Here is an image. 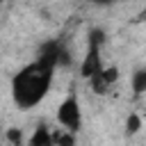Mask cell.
Wrapping results in <instances>:
<instances>
[{
  "label": "cell",
  "instance_id": "3",
  "mask_svg": "<svg viewBox=\"0 0 146 146\" xmlns=\"http://www.w3.org/2000/svg\"><path fill=\"white\" fill-rule=\"evenodd\" d=\"M57 123L64 130L73 132V135L82 128V110H80V100H78V96L73 91L59 103V107H57Z\"/></svg>",
  "mask_w": 146,
  "mask_h": 146
},
{
  "label": "cell",
  "instance_id": "4",
  "mask_svg": "<svg viewBox=\"0 0 146 146\" xmlns=\"http://www.w3.org/2000/svg\"><path fill=\"white\" fill-rule=\"evenodd\" d=\"M116 80H119V68H116V66H105V71H103L98 78L89 80V87H91L94 94L103 96V94H107V91L112 89V84H114Z\"/></svg>",
  "mask_w": 146,
  "mask_h": 146
},
{
  "label": "cell",
  "instance_id": "7",
  "mask_svg": "<svg viewBox=\"0 0 146 146\" xmlns=\"http://www.w3.org/2000/svg\"><path fill=\"white\" fill-rule=\"evenodd\" d=\"M52 139L57 146H75V135L64 130V128H55L52 130Z\"/></svg>",
  "mask_w": 146,
  "mask_h": 146
},
{
  "label": "cell",
  "instance_id": "1",
  "mask_svg": "<svg viewBox=\"0 0 146 146\" xmlns=\"http://www.w3.org/2000/svg\"><path fill=\"white\" fill-rule=\"evenodd\" d=\"M57 66L50 62L36 57L34 62L25 64L14 78H11V98L21 110H32L36 107L50 91L52 78H55Z\"/></svg>",
  "mask_w": 146,
  "mask_h": 146
},
{
  "label": "cell",
  "instance_id": "10",
  "mask_svg": "<svg viewBox=\"0 0 146 146\" xmlns=\"http://www.w3.org/2000/svg\"><path fill=\"white\" fill-rule=\"evenodd\" d=\"M135 21H146V7H144V9H141L137 16H135Z\"/></svg>",
  "mask_w": 146,
  "mask_h": 146
},
{
  "label": "cell",
  "instance_id": "2",
  "mask_svg": "<svg viewBox=\"0 0 146 146\" xmlns=\"http://www.w3.org/2000/svg\"><path fill=\"white\" fill-rule=\"evenodd\" d=\"M103 41H105V34L103 30L94 27L89 32V41H87V52L80 62V75L84 80H94L98 78L103 71H105V64H103V55H100V48H103Z\"/></svg>",
  "mask_w": 146,
  "mask_h": 146
},
{
  "label": "cell",
  "instance_id": "6",
  "mask_svg": "<svg viewBox=\"0 0 146 146\" xmlns=\"http://www.w3.org/2000/svg\"><path fill=\"white\" fill-rule=\"evenodd\" d=\"M130 84H132V94L135 96H144L146 94V68H137L132 73Z\"/></svg>",
  "mask_w": 146,
  "mask_h": 146
},
{
  "label": "cell",
  "instance_id": "5",
  "mask_svg": "<svg viewBox=\"0 0 146 146\" xmlns=\"http://www.w3.org/2000/svg\"><path fill=\"white\" fill-rule=\"evenodd\" d=\"M27 146H57V144L52 139V130L48 125H39L32 132V137L27 139Z\"/></svg>",
  "mask_w": 146,
  "mask_h": 146
},
{
  "label": "cell",
  "instance_id": "9",
  "mask_svg": "<svg viewBox=\"0 0 146 146\" xmlns=\"http://www.w3.org/2000/svg\"><path fill=\"white\" fill-rule=\"evenodd\" d=\"M125 128H128V132H130V135H135V132L141 128V119H139L137 114H130V116H128V121H125Z\"/></svg>",
  "mask_w": 146,
  "mask_h": 146
},
{
  "label": "cell",
  "instance_id": "8",
  "mask_svg": "<svg viewBox=\"0 0 146 146\" xmlns=\"http://www.w3.org/2000/svg\"><path fill=\"white\" fill-rule=\"evenodd\" d=\"M5 137H7V141H9L11 146H23V135H21L18 128H9V130L5 132Z\"/></svg>",
  "mask_w": 146,
  "mask_h": 146
}]
</instances>
